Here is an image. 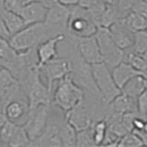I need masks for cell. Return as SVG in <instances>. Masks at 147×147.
I'll return each instance as SVG.
<instances>
[{"mask_svg": "<svg viewBox=\"0 0 147 147\" xmlns=\"http://www.w3.org/2000/svg\"><path fill=\"white\" fill-rule=\"evenodd\" d=\"M54 36L56 35L53 34L52 30H50L44 22L33 23L25 26L12 35L8 42L16 52L20 53L35 48L43 40Z\"/></svg>", "mask_w": 147, "mask_h": 147, "instance_id": "1", "label": "cell"}, {"mask_svg": "<svg viewBox=\"0 0 147 147\" xmlns=\"http://www.w3.org/2000/svg\"><path fill=\"white\" fill-rule=\"evenodd\" d=\"M20 84L29 105V110L40 105H52L53 93L41 80L40 69L36 68L30 71Z\"/></svg>", "mask_w": 147, "mask_h": 147, "instance_id": "2", "label": "cell"}, {"mask_svg": "<svg viewBox=\"0 0 147 147\" xmlns=\"http://www.w3.org/2000/svg\"><path fill=\"white\" fill-rule=\"evenodd\" d=\"M85 92L76 84L70 75H67L57 82L56 88L52 96V104L64 113L84 99Z\"/></svg>", "mask_w": 147, "mask_h": 147, "instance_id": "3", "label": "cell"}, {"mask_svg": "<svg viewBox=\"0 0 147 147\" xmlns=\"http://www.w3.org/2000/svg\"><path fill=\"white\" fill-rule=\"evenodd\" d=\"M68 33L76 37H89L96 34L98 27L86 8L79 5L70 7Z\"/></svg>", "mask_w": 147, "mask_h": 147, "instance_id": "4", "label": "cell"}, {"mask_svg": "<svg viewBox=\"0 0 147 147\" xmlns=\"http://www.w3.org/2000/svg\"><path fill=\"white\" fill-rule=\"evenodd\" d=\"M91 67L95 84L98 92L106 102L109 103L121 93L113 79L111 70L103 62L92 64Z\"/></svg>", "mask_w": 147, "mask_h": 147, "instance_id": "5", "label": "cell"}, {"mask_svg": "<svg viewBox=\"0 0 147 147\" xmlns=\"http://www.w3.org/2000/svg\"><path fill=\"white\" fill-rule=\"evenodd\" d=\"M96 38L99 46L102 62L111 69L124 59V51L116 44L107 28H98Z\"/></svg>", "mask_w": 147, "mask_h": 147, "instance_id": "6", "label": "cell"}, {"mask_svg": "<svg viewBox=\"0 0 147 147\" xmlns=\"http://www.w3.org/2000/svg\"><path fill=\"white\" fill-rule=\"evenodd\" d=\"M23 94L24 91L20 80L7 67L0 65V103L2 108L11 100L18 99Z\"/></svg>", "mask_w": 147, "mask_h": 147, "instance_id": "7", "label": "cell"}, {"mask_svg": "<svg viewBox=\"0 0 147 147\" xmlns=\"http://www.w3.org/2000/svg\"><path fill=\"white\" fill-rule=\"evenodd\" d=\"M50 118V106L40 105L29 110L24 123L22 124L30 140L39 137L45 130Z\"/></svg>", "mask_w": 147, "mask_h": 147, "instance_id": "8", "label": "cell"}, {"mask_svg": "<svg viewBox=\"0 0 147 147\" xmlns=\"http://www.w3.org/2000/svg\"><path fill=\"white\" fill-rule=\"evenodd\" d=\"M70 7L57 3L48 8L44 23L52 30L54 35L68 33V21L70 18Z\"/></svg>", "mask_w": 147, "mask_h": 147, "instance_id": "9", "label": "cell"}, {"mask_svg": "<svg viewBox=\"0 0 147 147\" xmlns=\"http://www.w3.org/2000/svg\"><path fill=\"white\" fill-rule=\"evenodd\" d=\"M71 71V64L67 58L55 57L49 62L44 63L40 68V72L43 74L49 90L53 93V87L54 83L58 82L63 77L69 75Z\"/></svg>", "mask_w": 147, "mask_h": 147, "instance_id": "10", "label": "cell"}, {"mask_svg": "<svg viewBox=\"0 0 147 147\" xmlns=\"http://www.w3.org/2000/svg\"><path fill=\"white\" fill-rule=\"evenodd\" d=\"M64 119L70 123L77 131L90 127L92 122L95 121L92 109L85 98L69 111L64 113Z\"/></svg>", "mask_w": 147, "mask_h": 147, "instance_id": "11", "label": "cell"}, {"mask_svg": "<svg viewBox=\"0 0 147 147\" xmlns=\"http://www.w3.org/2000/svg\"><path fill=\"white\" fill-rule=\"evenodd\" d=\"M74 40H75L76 49L78 53H79L80 56L86 63H88L92 65V64L102 62L99 46L95 35L89 37L74 36Z\"/></svg>", "mask_w": 147, "mask_h": 147, "instance_id": "12", "label": "cell"}, {"mask_svg": "<svg viewBox=\"0 0 147 147\" xmlns=\"http://www.w3.org/2000/svg\"><path fill=\"white\" fill-rule=\"evenodd\" d=\"M66 35L60 34L43 40L36 47L38 57V68L40 69L44 63L58 56V45L65 39Z\"/></svg>", "mask_w": 147, "mask_h": 147, "instance_id": "13", "label": "cell"}, {"mask_svg": "<svg viewBox=\"0 0 147 147\" xmlns=\"http://www.w3.org/2000/svg\"><path fill=\"white\" fill-rule=\"evenodd\" d=\"M109 30L116 44L123 51L131 48L134 44V32L128 29L119 20L115 21L109 28Z\"/></svg>", "mask_w": 147, "mask_h": 147, "instance_id": "14", "label": "cell"}, {"mask_svg": "<svg viewBox=\"0 0 147 147\" xmlns=\"http://www.w3.org/2000/svg\"><path fill=\"white\" fill-rule=\"evenodd\" d=\"M60 125L48 121L47 126L41 134L34 140H30L29 146H63L59 136Z\"/></svg>", "mask_w": 147, "mask_h": 147, "instance_id": "15", "label": "cell"}, {"mask_svg": "<svg viewBox=\"0 0 147 147\" xmlns=\"http://www.w3.org/2000/svg\"><path fill=\"white\" fill-rule=\"evenodd\" d=\"M48 8L38 0L23 7L20 15L22 17L26 26L33 23L44 22Z\"/></svg>", "mask_w": 147, "mask_h": 147, "instance_id": "16", "label": "cell"}, {"mask_svg": "<svg viewBox=\"0 0 147 147\" xmlns=\"http://www.w3.org/2000/svg\"><path fill=\"white\" fill-rule=\"evenodd\" d=\"M3 111L7 119L18 124L22 119H24L25 121L27 115L29 113V105L26 99H14L5 106Z\"/></svg>", "mask_w": 147, "mask_h": 147, "instance_id": "17", "label": "cell"}, {"mask_svg": "<svg viewBox=\"0 0 147 147\" xmlns=\"http://www.w3.org/2000/svg\"><path fill=\"white\" fill-rule=\"evenodd\" d=\"M110 70H111L113 79L119 89H121L122 86L129 80L131 79L132 77H134L135 76L138 75H141L131 64L125 61L121 62L116 66L110 69Z\"/></svg>", "mask_w": 147, "mask_h": 147, "instance_id": "18", "label": "cell"}, {"mask_svg": "<svg viewBox=\"0 0 147 147\" xmlns=\"http://www.w3.org/2000/svg\"><path fill=\"white\" fill-rule=\"evenodd\" d=\"M134 98L123 93L118 95L112 101L109 102L110 111L119 114L137 113V102Z\"/></svg>", "mask_w": 147, "mask_h": 147, "instance_id": "19", "label": "cell"}, {"mask_svg": "<svg viewBox=\"0 0 147 147\" xmlns=\"http://www.w3.org/2000/svg\"><path fill=\"white\" fill-rule=\"evenodd\" d=\"M119 20L134 33L137 31L147 30V18L132 10L119 18Z\"/></svg>", "mask_w": 147, "mask_h": 147, "instance_id": "20", "label": "cell"}, {"mask_svg": "<svg viewBox=\"0 0 147 147\" xmlns=\"http://www.w3.org/2000/svg\"><path fill=\"white\" fill-rule=\"evenodd\" d=\"M121 91L127 96L137 98L142 92L145 91V78L142 75L135 76L122 86Z\"/></svg>", "mask_w": 147, "mask_h": 147, "instance_id": "21", "label": "cell"}, {"mask_svg": "<svg viewBox=\"0 0 147 147\" xmlns=\"http://www.w3.org/2000/svg\"><path fill=\"white\" fill-rule=\"evenodd\" d=\"M0 16L3 18L5 24H6L11 36L17 33V32H18L26 26L24 20H23L22 17L20 14L14 13V12L8 11L5 9Z\"/></svg>", "mask_w": 147, "mask_h": 147, "instance_id": "22", "label": "cell"}, {"mask_svg": "<svg viewBox=\"0 0 147 147\" xmlns=\"http://www.w3.org/2000/svg\"><path fill=\"white\" fill-rule=\"evenodd\" d=\"M76 133L77 131L76 129L64 119V123L59 129V136L63 146H76Z\"/></svg>", "mask_w": 147, "mask_h": 147, "instance_id": "23", "label": "cell"}, {"mask_svg": "<svg viewBox=\"0 0 147 147\" xmlns=\"http://www.w3.org/2000/svg\"><path fill=\"white\" fill-rule=\"evenodd\" d=\"M118 8L117 6H112V5H106L102 13L100 14L98 20V28H109L111 26L113 23L118 20Z\"/></svg>", "mask_w": 147, "mask_h": 147, "instance_id": "24", "label": "cell"}, {"mask_svg": "<svg viewBox=\"0 0 147 147\" xmlns=\"http://www.w3.org/2000/svg\"><path fill=\"white\" fill-rule=\"evenodd\" d=\"M92 134H93V139L96 145H101L105 139L106 132L108 130V124L105 119H98L92 122L90 125Z\"/></svg>", "mask_w": 147, "mask_h": 147, "instance_id": "25", "label": "cell"}, {"mask_svg": "<svg viewBox=\"0 0 147 147\" xmlns=\"http://www.w3.org/2000/svg\"><path fill=\"white\" fill-rule=\"evenodd\" d=\"M30 139L28 136L25 129L22 125L18 124L15 131L8 142V146H29Z\"/></svg>", "mask_w": 147, "mask_h": 147, "instance_id": "26", "label": "cell"}, {"mask_svg": "<svg viewBox=\"0 0 147 147\" xmlns=\"http://www.w3.org/2000/svg\"><path fill=\"white\" fill-rule=\"evenodd\" d=\"M17 53L18 52L11 47L8 40L0 37V63L3 65L5 63L11 62L16 57Z\"/></svg>", "mask_w": 147, "mask_h": 147, "instance_id": "27", "label": "cell"}, {"mask_svg": "<svg viewBox=\"0 0 147 147\" xmlns=\"http://www.w3.org/2000/svg\"><path fill=\"white\" fill-rule=\"evenodd\" d=\"M91 128L88 127L85 130L78 131L76 133V146H95Z\"/></svg>", "mask_w": 147, "mask_h": 147, "instance_id": "28", "label": "cell"}, {"mask_svg": "<svg viewBox=\"0 0 147 147\" xmlns=\"http://www.w3.org/2000/svg\"><path fill=\"white\" fill-rule=\"evenodd\" d=\"M142 142L136 133L131 131L121 137L118 146H141Z\"/></svg>", "mask_w": 147, "mask_h": 147, "instance_id": "29", "label": "cell"}, {"mask_svg": "<svg viewBox=\"0 0 147 147\" xmlns=\"http://www.w3.org/2000/svg\"><path fill=\"white\" fill-rule=\"evenodd\" d=\"M137 102V114L140 117L145 119V115L147 113V91H144L138 96L136 99Z\"/></svg>", "mask_w": 147, "mask_h": 147, "instance_id": "30", "label": "cell"}, {"mask_svg": "<svg viewBox=\"0 0 147 147\" xmlns=\"http://www.w3.org/2000/svg\"><path fill=\"white\" fill-rule=\"evenodd\" d=\"M5 9L17 14H20L24 5L22 4L21 0H4Z\"/></svg>", "mask_w": 147, "mask_h": 147, "instance_id": "31", "label": "cell"}, {"mask_svg": "<svg viewBox=\"0 0 147 147\" xmlns=\"http://www.w3.org/2000/svg\"><path fill=\"white\" fill-rule=\"evenodd\" d=\"M131 10L140 14L141 16L144 17L145 18H147V2L144 1V0H139V1L133 6Z\"/></svg>", "mask_w": 147, "mask_h": 147, "instance_id": "32", "label": "cell"}, {"mask_svg": "<svg viewBox=\"0 0 147 147\" xmlns=\"http://www.w3.org/2000/svg\"><path fill=\"white\" fill-rule=\"evenodd\" d=\"M0 37L7 40H9L11 37V34L9 33V31L7 30V28L5 24V22L3 20V18L0 16Z\"/></svg>", "mask_w": 147, "mask_h": 147, "instance_id": "33", "label": "cell"}, {"mask_svg": "<svg viewBox=\"0 0 147 147\" xmlns=\"http://www.w3.org/2000/svg\"><path fill=\"white\" fill-rule=\"evenodd\" d=\"M136 134L139 136V138L141 139L142 142V145H147V131H144L142 130H140V131H135L133 130Z\"/></svg>", "mask_w": 147, "mask_h": 147, "instance_id": "34", "label": "cell"}, {"mask_svg": "<svg viewBox=\"0 0 147 147\" xmlns=\"http://www.w3.org/2000/svg\"><path fill=\"white\" fill-rule=\"evenodd\" d=\"M78 1H79V0H58V2L60 4H62L63 6H66V7H72V6H75V5H77Z\"/></svg>", "mask_w": 147, "mask_h": 147, "instance_id": "35", "label": "cell"}, {"mask_svg": "<svg viewBox=\"0 0 147 147\" xmlns=\"http://www.w3.org/2000/svg\"><path fill=\"white\" fill-rule=\"evenodd\" d=\"M38 1L40 2L41 4L43 5V6H45L47 8L53 7V5H55V4L59 3L58 0H38Z\"/></svg>", "mask_w": 147, "mask_h": 147, "instance_id": "36", "label": "cell"}, {"mask_svg": "<svg viewBox=\"0 0 147 147\" xmlns=\"http://www.w3.org/2000/svg\"><path fill=\"white\" fill-rule=\"evenodd\" d=\"M104 5H112V6H117L119 0H96Z\"/></svg>", "mask_w": 147, "mask_h": 147, "instance_id": "37", "label": "cell"}, {"mask_svg": "<svg viewBox=\"0 0 147 147\" xmlns=\"http://www.w3.org/2000/svg\"><path fill=\"white\" fill-rule=\"evenodd\" d=\"M6 117H5V114L3 111V108H2V105L0 103V125H2L3 122L6 121Z\"/></svg>", "mask_w": 147, "mask_h": 147, "instance_id": "38", "label": "cell"}, {"mask_svg": "<svg viewBox=\"0 0 147 147\" xmlns=\"http://www.w3.org/2000/svg\"><path fill=\"white\" fill-rule=\"evenodd\" d=\"M5 10V4L4 0H0V15L2 14V12Z\"/></svg>", "mask_w": 147, "mask_h": 147, "instance_id": "39", "label": "cell"}, {"mask_svg": "<svg viewBox=\"0 0 147 147\" xmlns=\"http://www.w3.org/2000/svg\"><path fill=\"white\" fill-rule=\"evenodd\" d=\"M34 1H37V0H21V2L22 4L24 5H28V4H30V3H32V2H34Z\"/></svg>", "mask_w": 147, "mask_h": 147, "instance_id": "40", "label": "cell"}, {"mask_svg": "<svg viewBox=\"0 0 147 147\" xmlns=\"http://www.w3.org/2000/svg\"><path fill=\"white\" fill-rule=\"evenodd\" d=\"M142 131H147V121H145V124H144V129H142Z\"/></svg>", "mask_w": 147, "mask_h": 147, "instance_id": "41", "label": "cell"}, {"mask_svg": "<svg viewBox=\"0 0 147 147\" xmlns=\"http://www.w3.org/2000/svg\"><path fill=\"white\" fill-rule=\"evenodd\" d=\"M145 90L147 91V79H145Z\"/></svg>", "mask_w": 147, "mask_h": 147, "instance_id": "42", "label": "cell"}, {"mask_svg": "<svg viewBox=\"0 0 147 147\" xmlns=\"http://www.w3.org/2000/svg\"><path fill=\"white\" fill-rule=\"evenodd\" d=\"M144 1H146V2H147V0H144Z\"/></svg>", "mask_w": 147, "mask_h": 147, "instance_id": "43", "label": "cell"}]
</instances>
